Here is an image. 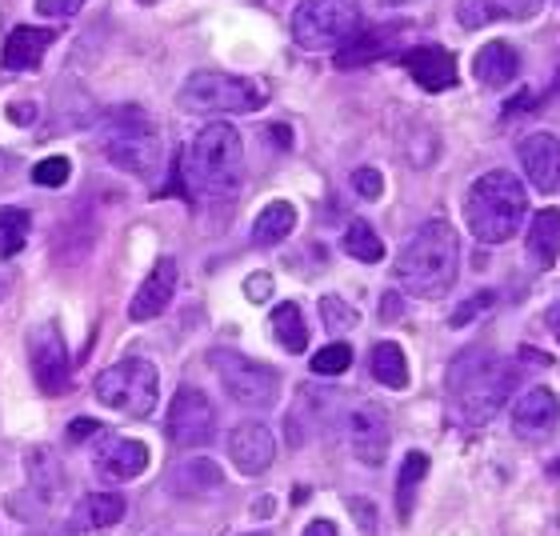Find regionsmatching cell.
<instances>
[{
	"label": "cell",
	"mask_w": 560,
	"mask_h": 536,
	"mask_svg": "<svg viewBox=\"0 0 560 536\" xmlns=\"http://www.w3.org/2000/svg\"><path fill=\"white\" fill-rule=\"evenodd\" d=\"M516 369L509 357L492 349H465L448 369V397H453V412L465 420L468 429H477L485 420H492L504 408V400L513 397L516 388Z\"/></svg>",
	"instance_id": "cell-1"
},
{
	"label": "cell",
	"mask_w": 560,
	"mask_h": 536,
	"mask_svg": "<svg viewBox=\"0 0 560 536\" xmlns=\"http://www.w3.org/2000/svg\"><path fill=\"white\" fill-rule=\"evenodd\" d=\"M185 180L197 197H229L245 176V140L233 125L212 120L185 149Z\"/></svg>",
	"instance_id": "cell-2"
},
{
	"label": "cell",
	"mask_w": 560,
	"mask_h": 536,
	"mask_svg": "<svg viewBox=\"0 0 560 536\" xmlns=\"http://www.w3.org/2000/svg\"><path fill=\"white\" fill-rule=\"evenodd\" d=\"M456 265H460V245L448 221H429L420 224L417 233L409 236V245L400 248L397 257V280L412 296L436 301L453 289Z\"/></svg>",
	"instance_id": "cell-3"
},
{
	"label": "cell",
	"mask_w": 560,
	"mask_h": 536,
	"mask_svg": "<svg viewBox=\"0 0 560 536\" xmlns=\"http://www.w3.org/2000/svg\"><path fill=\"white\" fill-rule=\"evenodd\" d=\"M525 212H528L525 188H521V180L513 173H504V168H492V173H485L477 185L468 188L465 217L480 245H504L509 236H516Z\"/></svg>",
	"instance_id": "cell-4"
},
{
	"label": "cell",
	"mask_w": 560,
	"mask_h": 536,
	"mask_svg": "<svg viewBox=\"0 0 560 536\" xmlns=\"http://www.w3.org/2000/svg\"><path fill=\"white\" fill-rule=\"evenodd\" d=\"M108 161L132 176H152L161 168V129L156 120L137 105L113 108L101 125Z\"/></svg>",
	"instance_id": "cell-5"
},
{
	"label": "cell",
	"mask_w": 560,
	"mask_h": 536,
	"mask_svg": "<svg viewBox=\"0 0 560 536\" xmlns=\"http://www.w3.org/2000/svg\"><path fill=\"white\" fill-rule=\"evenodd\" d=\"M269 101V89L253 77L233 72H192L185 89L176 93V105L192 117H217V113H257Z\"/></svg>",
	"instance_id": "cell-6"
},
{
	"label": "cell",
	"mask_w": 560,
	"mask_h": 536,
	"mask_svg": "<svg viewBox=\"0 0 560 536\" xmlns=\"http://www.w3.org/2000/svg\"><path fill=\"white\" fill-rule=\"evenodd\" d=\"M156 388H161V376H156V364L129 357V361L113 364L93 381L96 400L105 408H117L125 417H149L156 408Z\"/></svg>",
	"instance_id": "cell-7"
},
{
	"label": "cell",
	"mask_w": 560,
	"mask_h": 536,
	"mask_svg": "<svg viewBox=\"0 0 560 536\" xmlns=\"http://www.w3.org/2000/svg\"><path fill=\"white\" fill-rule=\"evenodd\" d=\"M361 24V0H301L292 16V36L308 53L345 45Z\"/></svg>",
	"instance_id": "cell-8"
},
{
	"label": "cell",
	"mask_w": 560,
	"mask_h": 536,
	"mask_svg": "<svg viewBox=\"0 0 560 536\" xmlns=\"http://www.w3.org/2000/svg\"><path fill=\"white\" fill-rule=\"evenodd\" d=\"M212 369L221 376L224 393L245 408H272L280 397V373L260 361H248L233 349L212 352Z\"/></svg>",
	"instance_id": "cell-9"
},
{
	"label": "cell",
	"mask_w": 560,
	"mask_h": 536,
	"mask_svg": "<svg viewBox=\"0 0 560 536\" xmlns=\"http://www.w3.org/2000/svg\"><path fill=\"white\" fill-rule=\"evenodd\" d=\"M217 436V408L200 388H180L168 405V441L176 448H200Z\"/></svg>",
	"instance_id": "cell-10"
},
{
	"label": "cell",
	"mask_w": 560,
	"mask_h": 536,
	"mask_svg": "<svg viewBox=\"0 0 560 536\" xmlns=\"http://www.w3.org/2000/svg\"><path fill=\"white\" fill-rule=\"evenodd\" d=\"M28 361H33V376L40 393L48 397H60L69 393L72 381V364H69V349H65V337H60L57 325H40L28 337Z\"/></svg>",
	"instance_id": "cell-11"
},
{
	"label": "cell",
	"mask_w": 560,
	"mask_h": 536,
	"mask_svg": "<svg viewBox=\"0 0 560 536\" xmlns=\"http://www.w3.org/2000/svg\"><path fill=\"white\" fill-rule=\"evenodd\" d=\"M345 432H349V448L361 465L376 468L385 465L388 456V412L381 405H357L345 417Z\"/></svg>",
	"instance_id": "cell-12"
},
{
	"label": "cell",
	"mask_w": 560,
	"mask_h": 536,
	"mask_svg": "<svg viewBox=\"0 0 560 536\" xmlns=\"http://www.w3.org/2000/svg\"><path fill=\"white\" fill-rule=\"evenodd\" d=\"M229 456L245 477H260V473H269L272 456H277V441L260 420H241L229 436Z\"/></svg>",
	"instance_id": "cell-13"
},
{
	"label": "cell",
	"mask_w": 560,
	"mask_h": 536,
	"mask_svg": "<svg viewBox=\"0 0 560 536\" xmlns=\"http://www.w3.org/2000/svg\"><path fill=\"white\" fill-rule=\"evenodd\" d=\"M400 65L412 72V81L424 89V93H444L456 84V57L441 45H420L412 53L400 57Z\"/></svg>",
	"instance_id": "cell-14"
},
{
	"label": "cell",
	"mask_w": 560,
	"mask_h": 536,
	"mask_svg": "<svg viewBox=\"0 0 560 536\" xmlns=\"http://www.w3.org/2000/svg\"><path fill=\"white\" fill-rule=\"evenodd\" d=\"M521 164L537 193L560 188V140L552 132H533L521 140Z\"/></svg>",
	"instance_id": "cell-15"
},
{
	"label": "cell",
	"mask_w": 560,
	"mask_h": 536,
	"mask_svg": "<svg viewBox=\"0 0 560 536\" xmlns=\"http://www.w3.org/2000/svg\"><path fill=\"white\" fill-rule=\"evenodd\" d=\"M545 0H460L456 4V21L460 28L477 33L492 21H533Z\"/></svg>",
	"instance_id": "cell-16"
},
{
	"label": "cell",
	"mask_w": 560,
	"mask_h": 536,
	"mask_svg": "<svg viewBox=\"0 0 560 536\" xmlns=\"http://www.w3.org/2000/svg\"><path fill=\"white\" fill-rule=\"evenodd\" d=\"M96 468L113 480H132L149 468V448L129 436H105L101 432V444H96Z\"/></svg>",
	"instance_id": "cell-17"
},
{
	"label": "cell",
	"mask_w": 560,
	"mask_h": 536,
	"mask_svg": "<svg viewBox=\"0 0 560 536\" xmlns=\"http://www.w3.org/2000/svg\"><path fill=\"white\" fill-rule=\"evenodd\" d=\"M173 289H176V260L173 257H161L152 265V272L144 277V284L137 289L129 304V316L132 321H152V316H161L173 301Z\"/></svg>",
	"instance_id": "cell-18"
},
{
	"label": "cell",
	"mask_w": 560,
	"mask_h": 536,
	"mask_svg": "<svg viewBox=\"0 0 560 536\" xmlns=\"http://www.w3.org/2000/svg\"><path fill=\"white\" fill-rule=\"evenodd\" d=\"M557 420H560V400H557V393L545 385L528 388L513 408L516 436H545V432L557 429Z\"/></svg>",
	"instance_id": "cell-19"
},
{
	"label": "cell",
	"mask_w": 560,
	"mask_h": 536,
	"mask_svg": "<svg viewBox=\"0 0 560 536\" xmlns=\"http://www.w3.org/2000/svg\"><path fill=\"white\" fill-rule=\"evenodd\" d=\"M57 40V33L52 28H16V33L9 36V45H4V69L9 72H28L36 69L40 60H45L48 45Z\"/></svg>",
	"instance_id": "cell-20"
},
{
	"label": "cell",
	"mask_w": 560,
	"mask_h": 536,
	"mask_svg": "<svg viewBox=\"0 0 560 536\" xmlns=\"http://www.w3.org/2000/svg\"><path fill=\"white\" fill-rule=\"evenodd\" d=\"M516 69H521V57H516V48L509 45V40H489V45L477 53V60H472V72H477L480 84H489V89H504V84L516 77Z\"/></svg>",
	"instance_id": "cell-21"
},
{
	"label": "cell",
	"mask_w": 560,
	"mask_h": 536,
	"mask_svg": "<svg viewBox=\"0 0 560 536\" xmlns=\"http://www.w3.org/2000/svg\"><path fill=\"white\" fill-rule=\"evenodd\" d=\"M528 253L540 268H552L560 260V212L540 209L528 229Z\"/></svg>",
	"instance_id": "cell-22"
},
{
	"label": "cell",
	"mask_w": 560,
	"mask_h": 536,
	"mask_svg": "<svg viewBox=\"0 0 560 536\" xmlns=\"http://www.w3.org/2000/svg\"><path fill=\"white\" fill-rule=\"evenodd\" d=\"M120 516H125V497H120V492H89V497L77 504L72 521L81 528H113Z\"/></svg>",
	"instance_id": "cell-23"
},
{
	"label": "cell",
	"mask_w": 560,
	"mask_h": 536,
	"mask_svg": "<svg viewBox=\"0 0 560 536\" xmlns=\"http://www.w3.org/2000/svg\"><path fill=\"white\" fill-rule=\"evenodd\" d=\"M292 229H296V209H292L289 200H272V205H265V212H260L257 221H253V245L260 248L280 245Z\"/></svg>",
	"instance_id": "cell-24"
},
{
	"label": "cell",
	"mask_w": 560,
	"mask_h": 536,
	"mask_svg": "<svg viewBox=\"0 0 560 536\" xmlns=\"http://www.w3.org/2000/svg\"><path fill=\"white\" fill-rule=\"evenodd\" d=\"M272 337H277V345L284 352H304L308 349V328H304V316L301 308L292 301L277 304L272 308Z\"/></svg>",
	"instance_id": "cell-25"
},
{
	"label": "cell",
	"mask_w": 560,
	"mask_h": 536,
	"mask_svg": "<svg viewBox=\"0 0 560 536\" xmlns=\"http://www.w3.org/2000/svg\"><path fill=\"white\" fill-rule=\"evenodd\" d=\"M373 376L385 388L409 385V361H405V349L393 345V340H381V345L373 349Z\"/></svg>",
	"instance_id": "cell-26"
},
{
	"label": "cell",
	"mask_w": 560,
	"mask_h": 536,
	"mask_svg": "<svg viewBox=\"0 0 560 536\" xmlns=\"http://www.w3.org/2000/svg\"><path fill=\"white\" fill-rule=\"evenodd\" d=\"M424 477H429V456H424V453L405 456L400 477H397V513H400V521H409V516H412V501H417V489H420V480H424Z\"/></svg>",
	"instance_id": "cell-27"
},
{
	"label": "cell",
	"mask_w": 560,
	"mask_h": 536,
	"mask_svg": "<svg viewBox=\"0 0 560 536\" xmlns=\"http://www.w3.org/2000/svg\"><path fill=\"white\" fill-rule=\"evenodd\" d=\"M400 33V24H388V28H376V33H364L361 40H352L349 48H340L337 53V65L340 69H352V65H364V60L381 57L388 48V40Z\"/></svg>",
	"instance_id": "cell-28"
},
{
	"label": "cell",
	"mask_w": 560,
	"mask_h": 536,
	"mask_svg": "<svg viewBox=\"0 0 560 536\" xmlns=\"http://www.w3.org/2000/svg\"><path fill=\"white\" fill-rule=\"evenodd\" d=\"M345 253H349L352 260L376 265V260L385 257V245H381V236L373 233V224L369 221H352L349 233H345Z\"/></svg>",
	"instance_id": "cell-29"
},
{
	"label": "cell",
	"mask_w": 560,
	"mask_h": 536,
	"mask_svg": "<svg viewBox=\"0 0 560 536\" xmlns=\"http://www.w3.org/2000/svg\"><path fill=\"white\" fill-rule=\"evenodd\" d=\"M28 212L24 209H0V260L16 257L28 241Z\"/></svg>",
	"instance_id": "cell-30"
},
{
	"label": "cell",
	"mask_w": 560,
	"mask_h": 536,
	"mask_svg": "<svg viewBox=\"0 0 560 536\" xmlns=\"http://www.w3.org/2000/svg\"><path fill=\"white\" fill-rule=\"evenodd\" d=\"M176 485H188V492L221 489V468L212 465V461H188V465L176 473Z\"/></svg>",
	"instance_id": "cell-31"
},
{
	"label": "cell",
	"mask_w": 560,
	"mask_h": 536,
	"mask_svg": "<svg viewBox=\"0 0 560 536\" xmlns=\"http://www.w3.org/2000/svg\"><path fill=\"white\" fill-rule=\"evenodd\" d=\"M28 480H33V489L40 492V497H52L57 492V485H60V473H57V465L48 461V453L45 448H36L33 456H28Z\"/></svg>",
	"instance_id": "cell-32"
},
{
	"label": "cell",
	"mask_w": 560,
	"mask_h": 536,
	"mask_svg": "<svg viewBox=\"0 0 560 536\" xmlns=\"http://www.w3.org/2000/svg\"><path fill=\"white\" fill-rule=\"evenodd\" d=\"M349 364H352V349L337 340V345H328V349H320L313 357V373L316 376H340Z\"/></svg>",
	"instance_id": "cell-33"
},
{
	"label": "cell",
	"mask_w": 560,
	"mask_h": 536,
	"mask_svg": "<svg viewBox=\"0 0 560 536\" xmlns=\"http://www.w3.org/2000/svg\"><path fill=\"white\" fill-rule=\"evenodd\" d=\"M69 173H72V164L65 161V156H48V161H40L33 168V180L40 188H57V185H65V180H69Z\"/></svg>",
	"instance_id": "cell-34"
},
{
	"label": "cell",
	"mask_w": 560,
	"mask_h": 536,
	"mask_svg": "<svg viewBox=\"0 0 560 536\" xmlns=\"http://www.w3.org/2000/svg\"><path fill=\"white\" fill-rule=\"evenodd\" d=\"M320 316H325V325L337 328V333H340V328L357 325V308H349L340 296H325V301H320Z\"/></svg>",
	"instance_id": "cell-35"
},
{
	"label": "cell",
	"mask_w": 560,
	"mask_h": 536,
	"mask_svg": "<svg viewBox=\"0 0 560 536\" xmlns=\"http://www.w3.org/2000/svg\"><path fill=\"white\" fill-rule=\"evenodd\" d=\"M352 188H357L364 200H376L381 193H385V176L364 164V168H357V173H352Z\"/></svg>",
	"instance_id": "cell-36"
},
{
	"label": "cell",
	"mask_w": 560,
	"mask_h": 536,
	"mask_svg": "<svg viewBox=\"0 0 560 536\" xmlns=\"http://www.w3.org/2000/svg\"><path fill=\"white\" fill-rule=\"evenodd\" d=\"M492 301H497L492 292H477V296H468L465 308H456V313H453V325H468V321H472V316H477V313H485V308H492Z\"/></svg>",
	"instance_id": "cell-37"
},
{
	"label": "cell",
	"mask_w": 560,
	"mask_h": 536,
	"mask_svg": "<svg viewBox=\"0 0 560 536\" xmlns=\"http://www.w3.org/2000/svg\"><path fill=\"white\" fill-rule=\"evenodd\" d=\"M245 296L253 304H265L272 296V277L269 272H253V277L245 280Z\"/></svg>",
	"instance_id": "cell-38"
},
{
	"label": "cell",
	"mask_w": 560,
	"mask_h": 536,
	"mask_svg": "<svg viewBox=\"0 0 560 536\" xmlns=\"http://www.w3.org/2000/svg\"><path fill=\"white\" fill-rule=\"evenodd\" d=\"M84 0H36V12H45V16H72V12H81Z\"/></svg>",
	"instance_id": "cell-39"
},
{
	"label": "cell",
	"mask_w": 560,
	"mask_h": 536,
	"mask_svg": "<svg viewBox=\"0 0 560 536\" xmlns=\"http://www.w3.org/2000/svg\"><path fill=\"white\" fill-rule=\"evenodd\" d=\"M101 432H105V424H96V420H72V429H69V436L72 441H96V436H101Z\"/></svg>",
	"instance_id": "cell-40"
},
{
	"label": "cell",
	"mask_w": 560,
	"mask_h": 536,
	"mask_svg": "<svg viewBox=\"0 0 560 536\" xmlns=\"http://www.w3.org/2000/svg\"><path fill=\"white\" fill-rule=\"evenodd\" d=\"M9 120H12V125H33L36 105H33V101H16V105H9Z\"/></svg>",
	"instance_id": "cell-41"
},
{
	"label": "cell",
	"mask_w": 560,
	"mask_h": 536,
	"mask_svg": "<svg viewBox=\"0 0 560 536\" xmlns=\"http://www.w3.org/2000/svg\"><path fill=\"white\" fill-rule=\"evenodd\" d=\"M400 313H405V304H400V296H397V292H388L385 304H381V316H385V321H397Z\"/></svg>",
	"instance_id": "cell-42"
},
{
	"label": "cell",
	"mask_w": 560,
	"mask_h": 536,
	"mask_svg": "<svg viewBox=\"0 0 560 536\" xmlns=\"http://www.w3.org/2000/svg\"><path fill=\"white\" fill-rule=\"evenodd\" d=\"M304 536H340L332 521H313V525L304 528Z\"/></svg>",
	"instance_id": "cell-43"
},
{
	"label": "cell",
	"mask_w": 560,
	"mask_h": 536,
	"mask_svg": "<svg viewBox=\"0 0 560 536\" xmlns=\"http://www.w3.org/2000/svg\"><path fill=\"white\" fill-rule=\"evenodd\" d=\"M272 137H277L280 149H289V144H292V140H289V129H284V125H277V129H272Z\"/></svg>",
	"instance_id": "cell-44"
},
{
	"label": "cell",
	"mask_w": 560,
	"mask_h": 536,
	"mask_svg": "<svg viewBox=\"0 0 560 536\" xmlns=\"http://www.w3.org/2000/svg\"><path fill=\"white\" fill-rule=\"evenodd\" d=\"M549 325H552V337L560 340V304H557V308H552V313H549Z\"/></svg>",
	"instance_id": "cell-45"
},
{
	"label": "cell",
	"mask_w": 560,
	"mask_h": 536,
	"mask_svg": "<svg viewBox=\"0 0 560 536\" xmlns=\"http://www.w3.org/2000/svg\"><path fill=\"white\" fill-rule=\"evenodd\" d=\"M385 9H400V4H412V0H381Z\"/></svg>",
	"instance_id": "cell-46"
},
{
	"label": "cell",
	"mask_w": 560,
	"mask_h": 536,
	"mask_svg": "<svg viewBox=\"0 0 560 536\" xmlns=\"http://www.w3.org/2000/svg\"><path fill=\"white\" fill-rule=\"evenodd\" d=\"M549 473H552V477H560V465H552V468H549Z\"/></svg>",
	"instance_id": "cell-47"
},
{
	"label": "cell",
	"mask_w": 560,
	"mask_h": 536,
	"mask_svg": "<svg viewBox=\"0 0 560 536\" xmlns=\"http://www.w3.org/2000/svg\"><path fill=\"white\" fill-rule=\"evenodd\" d=\"M140 4H156V0H140Z\"/></svg>",
	"instance_id": "cell-48"
},
{
	"label": "cell",
	"mask_w": 560,
	"mask_h": 536,
	"mask_svg": "<svg viewBox=\"0 0 560 536\" xmlns=\"http://www.w3.org/2000/svg\"><path fill=\"white\" fill-rule=\"evenodd\" d=\"M248 536H269V533H248Z\"/></svg>",
	"instance_id": "cell-49"
}]
</instances>
